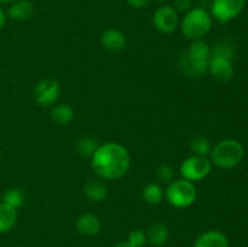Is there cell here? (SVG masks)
I'll return each mask as SVG.
<instances>
[{"label": "cell", "instance_id": "277c9868", "mask_svg": "<svg viewBox=\"0 0 248 247\" xmlns=\"http://www.w3.org/2000/svg\"><path fill=\"white\" fill-rule=\"evenodd\" d=\"M166 200L170 205L177 208H186L195 202L198 198V191L193 182L186 179H178L169 184L165 191Z\"/></svg>", "mask_w": 248, "mask_h": 247}, {"label": "cell", "instance_id": "5bb4252c", "mask_svg": "<svg viewBox=\"0 0 248 247\" xmlns=\"http://www.w3.org/2000/svg\"><path fill=\"white\" fill-rule=\"evenodd\" d=\"M147 235V242H149L150 245L155 247L164 246L167 242L170 236L169 228L165 223L162 222H154L153 224H150V227L148 228V230L145 232Z\"/></svg>", "mask_w": 248, "mask_h": 247}, {"label": "cell", "instance_id": "6da1fadb", "mask_svg": "<svg viewBox=\"0 0 248 247\" xmlns=\"http://www.w3.org/2000/svg\"><path fill=\"white\" fill-rule=\"evenodd\" d=\"M130 165L128 150L115 142L98 145L91 157L92 170L103 179H120L127 173Z\"/></svg>", "mask_w": 248, "mask_h": 247}, {"label": "cell", "instance_id": "7c38bea8", "mask_svg": "<svg viewBox=\"0 0 248 247\" xmlns=\"http://www.w3.org/2000/svg\"><path fill=\"white\" fill-rule=\"evenodd\" d=\"M75 227L77 230L81 235L85 236H94V235L99 234L102 229V223L97 216L92 215V213H84V215L79 216L75 222Z\"/></svg>", "mask_w": 248, "mask_h": 247}, {"label": "cell", "instance_id": "d4e9b609", "mask_svg": "<svg viewBox=\"0 0 248 247\" xmlns=\"http://www.w3.org/2000/svg\"><path fill=\"white\" fill-rule=\"evenodd\" d=\"M191 5H193V0H174L172 6L178 14H181V12L186 14L191 9Z\"/></svg>", "mask_w": 248, "mask_h": 247}, {"label": "cell", "instance_id": "9a60e30c", "mask_svg": "<svg viewBox=\"0 0 248 247\" xmlns=\"http://www.w3.org/2000/svg\"><path fill=\"white\" fill-rule=\"evenodd\" d=\"M84 193L86 198L92 202H102L103 200H106L107 195H108V189L103 182L98 181V179H91L85 184Z\"/></svg>", "mask_w": 248, "mask_h": 247}, {"label": "cell", "instance_id": "9c48e42d", "mask_svg": "<svg viewBox=\"0 0 248 247\" xmlns=\"http://www.w3.org/2000/svg\"><path fill=\"white\" fill-rule=\"evenodd\" d=\"M213 79L219 82H227L234 77V65L232 58L222 55L211 53L208 58V69Z\"/></svg>", "mask_w": 248, "mask_h": 247}, {"label": "cell", "instance_id": "83f0119b", "mask_svg": "<svg viewBox=\"0 0 248 247\" xmlns=\"http://www.w3.org/2000/svg\"><path fill=\"white\" fill-rule=\"evenodd\" d=\"M114 247H135V246H133V245H131L130 242H128L127 240H126V241L118 242V244H116Z\"/></svg>", "mask_w": 248, "mask_h": 247}, {"label": "cell", "instance_id": "30bf717a", "mask_svg": "<svg viewBox=\"0 0 248 247\" xmlns=\"http://www.w3.org/2000/svg\"><path fill=\"white\" fill-rule=\"evenodd\" d=\"M101 44L106 50L110 52H121L126 47V35L119 29H107L101 35Z\"/></svg>", "mask_w": 248, "mask_h": 247}, {"label": "cell", "instance_id": "7a4b0ae2", "mask_svg": "<svg viewBox=\"0 0 248 247\" xmlns=\"http://www.w3.org/2000/svg\"><path fill=\"white\" fill-rule=\"evenodd\" d=\"M245 156V148L237 139H224L211 150V162L223 170H230L240 165Z\"/></svg>", "mask_w": 248, "mask_h": 247}, {"label": "cell", "instance_id": "3957f363", "mask_svg": "<svg viewBox=\"0 0 248 247\" xmlns=\"http://www.w3.org/2000/svg\"><path fill=\"white\" fill-rule=\"evenodd\" d=\"M182 33L189 40H198L207 35L212 28V17L202 7L190 9L182 19Z\"/></svg>", "mask_w": 248, "mask_h": 247}, {"label": "cell", "instance_id": "4316f807", "mask_svg": "<svg viewBox=\"0 0 248 247\" xmlns=\"http://www.w3.org/2000/svg\"><path fill=\"white\" fill-rule=\"evenodd\" d=\"M6 12L0 7V29L5 26V22H6Z\"/></svg>", "mask_w": 248, "mask_h": 247}, {"label": "cell", "instance_id": "603a6c76", "mask_svg": "<svg viewBox=\"0 0 248 247\" xmlns=\"http://www.w3.org/2000/svg\"><path fill=\"white\" fill-rule=\"evenodd\" d=\"M156 176L157 179H159L161 183L169 185V184H171L172 182H173L174 171L171 166H169V165H162V166H160L159 169H157Z\"/></svg>", "mask_w": 248, "mask_h": 247}, {"label": "cell", "instance_id": "ba28073f", "mask_svg": "<svg viewBox=\"0 0 248 247\" xmlns=\"http://www.w3.org/2000/svg\"><path fill=\"white\" fill-rule=\"evenodd\" d=\"M153 24L162 34H171L179 27V14L172 5H161L153 15Z\"/></svg>", "mask_w": 248, "mask_h": 247}, {"label": "cell", "instance_id": "d6986e66", "mask_svg": "<svg viewBox=\"0 0 248 247\" xmlns=\"http://www.w3.org/2000/svg\"><path fill=\"white\" fill-rule=\"evenodd\" d=\"M165 196V191L162 190V186L157 183H149L143 189V199L145 202L152 206L159 205Z\"/></svg>", "mask_w": 248, "mask_h": 247}, {"label": "cell", "instance_id": "7402d4cb", "mask_svg": "<svg viewBox=\"0 0 248 247\" xmlns=\"http://www.w3.org/2000/svg\"><path fill=\"white\" fill-rule=\"evenodd\" d=\"M97 148H98L97 140L92 137H82L77 143V150L81 156L92 157Z\"/></svg>", "mask_w": 248, "mask_h": 247}, {"label": "cell", "instance_id": "ffe728a7", "mask_svg": "<svg viewBox=\"0 0 248 247\" xmlns=\"http://www.w3.org/2000/svg\"><path fill=\"white\" fill-rule=\"evenodd\" d=\"M189 148H190L194 154L199 155V156H207L208 154H211V150H212L210 139L202 135L194 136L189 140Z\"/></svg>", "mask_w": 248, "mask_h": 247}, {"label": "cell", "instance_id": "cb8c5ba5", "mask_svg": "<svg viewBox=\"0 0 248 247\" xmlns=\"http://www.w3.org/2000/svg\"><path fill=\"white\" fill-rule=\"evenodd\" d=\"M127 241L135 247H143L147 244V235H145V232H143L140 229L132 230L128 234Z\"/></svg>", "mask_w": 248, "mask_h": 247}, {"label": "cell", "instance_id": "ac0fdd59", "mask_svg": "<svg viewBox=\"0 0 248 247\" xmlns=\"http://www.w3.org/2000/svg\"><path fill=\"white\" fill-rule=\"evenodd\" d=\"M51 118L58 125H68L73 121L74 119V109L70 106L65 103L56 104V106H52V109H51Z\"/></svg>", "mask_w": 248, "mask_h": 247}, {"label": "cell", "instance_id": "5b68a950", "mask_svg": "<svg viewBox=\"0 0 248 247\" xmlns=\"http://www.w3.org/2000/svg\"><path fill=\"white\" fill-rule=\"evenodd\" d=\"M212 170V162L206 156H199V155H193L189 156L182 162L181 171L183 179L189 182H199L205 179Z\"/></svg>", "mask_w": 248, "mask_h": 247}, {"label": "cell", "instance_id": "2e32d148", "mask_svg": "<svg viewBox=\"0 0 248 247\" xmlns=\"http://www.w3.org/2000/svg\"><path fill=\"white\" fill-rule=\"evenodd\" d=\"M184 55L191 61H208L211 55V46L202 39L193 40Z\"/></svg>", "mask_w": 248, "mask_h": 247}, {"label": "cell", "instance_id": "484cf974", "mask_svg": "<svg viewBox=\"0 0 248 247\" xmlns=\"http://www.w3.org/2000/svg\"><path fill=\"white\" fill-rule=\"evenodd\" d=\"M153 0H126V2L128 4V6L133 7V9H145L147 6H149L150 2Z\"/></svg>", "mask_w": 248, "mask_h": 247}, {"label": "cell", "instance_id": "8992f818", "mask_svg": "<svg viewBox=\"0 0 248 247\" xmlns=\"http://www.w3.org/2000/svg\"><path fill=\"white\" fill-rule=\"evenodd\" d=\"M246 0H213L211 15L219 23H228L239 16L245 9Z\"/></svg>", "mask_w": 248, "mask_h": 247}, {"label": "cell", "instance_id": "8fae6325", "mask_svg": "<svg viewBox=\"0 0 248 247\" xmlns=\"http://www.w3.org/2000/svg\"><path fill=\"white\" fill-rule=\"evenodd\" d=\"M194 247H229V240L219 230H207L196 237Z\"/></svg>", "mask_w": 248, "mask_h": 247}, {"label": "cell", "instance_id": "e0dca14e", "mask_svg": "<svg viewBox=\"0 0 248 247\" xmlns=\"http://www.w3.org/2000/svg\"><path fill=\"white\" fill-rule=\"evenodd\" d=\"M17 222V210L4 202H0V234H6Z\"/></svg>", "mask_w": 248, "mask_h": 247}, {"label": "cell", "instance_id": "4fadbf2b", "mask_svg": "<svg viewBox=\"0 0 248 247\" xmlns=\"http://www.w3.org/2000/svg\"><path fill=\"white\" fill-rule=\"evenodd\" d=\"M34 10V5L29 0H16L10 5L6 16L12 21L24 22L33 16Z\"/></svg>", "mask_w": 248, "mask_h": 247}, {"label": "cell", "instance_id": "52a82bcc", "mask_svg": "<svg viewBox=\"0 0 248 247\" xmlns=\"http://www.w3.org/2000/svg\"><path fill=\"white\" fill-rule=\"evenodd\" d=\"M61 94V86L56 80L45 79L41 80L33 91V99L39 107L47 108L55 106Z\"/></svg>", "mask_w": 248, "mask_h": 247}, {"label": "cell", "instance_id": "44dd1931", "mask_svg": "<svg viewBox=\"0 0 248 247\" xmlns=\"http://www.w3.org/2000/svg\"><path fill=\"white\" fill-rule=\"evenodd\" d=\"M24 201H26V194L19 188H10L2 194V202L11 206L15 210L23 206Z\"/></svg>", "mask_w": 248, "mask_h": 247}, {"label": "cell", "instance_id": "f1b7e54d", "mask_svg": "<svg viewBox=\"0 0 248 247\" xmlns=\"http://www.w3.org/2000/svg\"><path fill=\"white\" fill-rule=\"evenodd\" d=\"M16 0H0V4H12L15 2Z\"/></svg>", "mask_w": 248, "mask_h": 247}]
</instances>
